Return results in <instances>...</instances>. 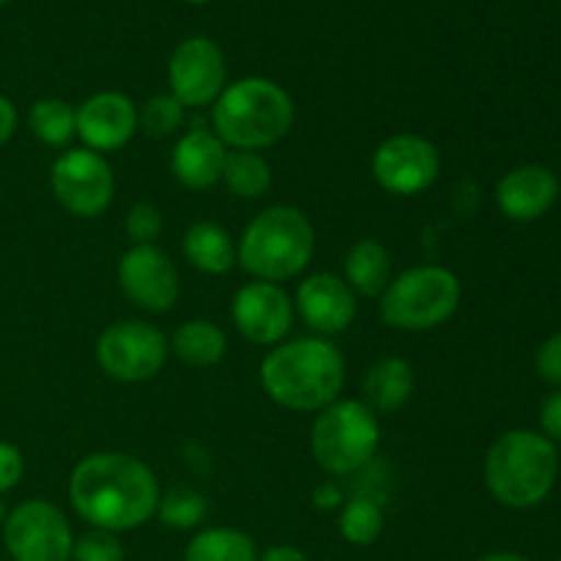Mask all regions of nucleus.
Wrapping results in <instances>:
<instances>
[{"label": "nucleus", "mask_w": 561, "mask_h": 561, "mask_svg": "<svg viewBox=\"0 0 561 561\" xmlns=\"http://www.w3.org/2000/svg\"><path fill=\"white\" fill-rule=\"evenodd\" d=\"M230 318L241 337L250 340L252 345L274 348V345L285 343L294 329L296 307L279 285L252 279L236 290L233 301H230Z\"/></svg>", "instance_id": "nucleus-14"}, {"label": "nucleus", "mask_w": 561, "mask_h": 561, "mask_svg": "<svg viewBox=\"0 0 561 561\" xmlns=\"http://www.w3.org/2000/svg\"><path fill=\"white\" fill-rule=\"evenodd\" d=\"M126 548L118 535L104 529H88L85 535L75 537L71 561H124Z\"/></svg>", "instance_id": "nucleus-29"}, {"label": "nucleus", "mask_w": 561, "mask_h": 561, "mask_svg": "<svg viewBox=\"0 0 561 561\" xmlns=\"http://www.w3.org/2000/svg\"><path fill=\"white\" fill-rule=\"evenodd\" d=\"M208 499L201 491L186 485H173L170 491H162L157 504V518L168 529L192 531L206 520Z\"/></svg>", "instance_id": "nucleus-27"}, {"label": "nucleus", "mask_w": 561, "mask_h": 561, "mask_svg": "<svg viewBox=\"0 0 561 561\" xmlns=\"http://www.w3.org/2000/svg\"><path fill=\"white\" fill-rule=\"evenodd\" d=\"M170 93L184 107H208L228 88V60L208 36H190L173 49L168 64Z\"/></svg>", "instance_id": "nucleus-12"}, {"label": "nucleus", "mask_w": 561, "mask_h": 561, "mask_svg": "<svg viewBox=\"0 0 561 561\" xmlns=\"http://www.w3.org/2000/svg\"><path fill=\"white\" fill-rule=\"evenodd\" d=\"M157 474L126 453H93L69 477V502L91 529L121 535L146 526L157 515Z\"/></svg>", "instance_id": "nucleus-1"}, {"label": "nucleus", "mask_w": 561, "mask_h": 561, "mask_svg": "<svg viewBox=\"0 0 561 561\" xmlns=\"http://www.w3.org/2000/svg\"><path fill=\"white\" fill-rule=\"evenodd\" d=\"M184 561H257V548L247 531L233 526H208L192 537Z\"/></svg>", "instance_id": "nucleus-23"}, {"label": "nucleus", "mask_w": 561, "mask_h": 561, "mask_svg": "<svg viewBox=\"0 0 561 561\" xmlns=\"http://www.w3.org/2000/svg\"><path fill=\"white\" fill-rule=\"evenodd\" d=\"M16 124H20V115H16V107L11 104L9 96H3L0 93V146H5V142L14 137L16 131Z\"/></svg>", "instance_id": "nucleus-35"}, {"label": "nucleus", "mask_w": 561, "mask_h": 561, "mask_svg": "<svg viewBox=\"0 0 561 561\" xmlns=\"http://www.w3.org/2000/svg\"><path fill=\"white\" fill-rule=\"evenodd\" d=\"M219 184H225V190L241 201H257V197L268 195L274 175L266 159L257 151H228Z\"/></svg>", "instance_id": "nucleus-24"}, {"label": "nucleus", "mask_w": 561, "mask_h": 561, "mask_svg": "<svg viewBox=\"0 0 561 561\" xmlns=\"http://www.w3.org/2000/svg\"><path fill=\"white\" fill-rule=\"evenodd\" d=\"M460 288L458 274L444 266H414L394 277L378 299L381 321L400 332H431L444 327L458 312Z\"/></svg>", "instance_id": "nucleus-6"}, {"label": "nucleus", "mask_w": 561, "mask_h": 561, "mask_svg": "<svg viewBox=\"0 0 561 561\" xmlns=\"http://www.w3.org/2000/svg\"><path fill=\"white\" fill-rule=\"evenodd\" d=\"M184 121L186 107L173 93H159L137 107V131H146L148 137H157V140L175 135Z\"/></svg>", "instance_id": "nucleus-28"}, {"label": "nucleus", "mask_w": 561, "mask_h": 561, "mask_svg": "<svg viewBox=\"0 0 561 561\" xmlns=\"http://www.w3.org/2000/svg\"><path fill=\"white\" fill-rule=\"evenodd\" d=\"M118 285L146 312H168L181 294L179 268L157 244H131L121 255Z\"/></svg>", "instance_id": "nucleus-13"}, {"label": "nucleus", "mask_w": 561, "mask_h": 561, "mask_svg": "<svg viewBox=\"0 0 561 561\" xmlns=\"http://www.w3.org/2000/svg\"><path fill=\"white\" fill-rule=\"evenodd\" d=\"M345 502V493L343 488L337 485L334 480H323L321 485L312 491V504H316L318 510H323V513H332V510H340Z\"/></svg>", "instance_id": "nucleus-34"}, {"label": "nucleus", "mask_w": 561, "mask_h": 561, "mask_svg": "<svg viewBox=\"0 0 561 561\" xmlns=\"http://www.w3.org/2000/svg\"><path fill=\"white\" fill-rule=\"evenodd\" d=\"M164 219L153 203H135L126 214L124 230L131 239V244H157V239L162 236Z\"/></svg>", "instance_id": "nucleus-30"}, {"label": "nucleus", "mask_w": 561, "mask_h": 561, "mask_svg": "<svg viewBox=\"0 0 561 561\" xmlns=\"http://www.w3.org/2000/svg\"><path fill=\"white\" fill-rule=\"evenodd\" d=\"M381 444V425L362 400H334L318 411L310 431V449L316 463L329 477H351L367 469Z\"/></svg>", "instance_id": "nucleus-7"}, {"label": "nucleus", "mask_w": 561, "mask_h": 561, "mask_svg": "<svg viewBox=\"0 0 561 561\" xmlns=\"http://www.w3.org/2000/svg\"><path fill=\"white\" fill-rule=\"evenodd\" d=\"M5 518H9V510H5V504H3V499H0V529H3V524H5Z\"/></svg>", "instance_id": "nucleus-38"}, {"label": "nucleus", "mask_w": 561, "mask_h": 561, "mask_svg": "<svg viewBox=\"0 0 561 561\" xmlns=\"http://www.w3.org/2000/svg\"><path fill=\"white\" fill-rule=\"evenodd\" d=\"M33 137L49 148H66L77 137V107L64 99H38L27 113Z\"/></svg>", "instance_id": "nucleus-25"}, {"label": "nucleus", "mask_w": 561, "mask_h": 561, "mask_svg": "<svg viewBox=\"0 0 561 561\" xmlns=\"http://www.w3.org/2000/svg\"><path fill=\"white\" fill-rule=\"evenodd\" d=\"M414 383V370L409 362L400 356H383L367 370L365 383H362V392H365L362 403L373 414H394L411 400Z\"/></svg>", "instance_id": "nucleus-19"}, {"label": "nucleus", "mask_w": 561, "mask_h": 561, "mask_svg": "<svg viewBox=\"0 0 561 561\" xmlns=\"http://www.w3.org/2000/svg\"><path fill=\"white\" fill-rule=\"evenodd\" d=\"M49 186L64 211L80 219H96L115 197V175L107 159L91 148H69L49 170Z\"/></svg>", "instance_id": "nucleus-9"}, {"label": "nucleus", "mask_w": 561, "mask_h": 561, "mask_svg": "<svg viewBox=\"0 0 561 561\" xmlns=\"http://www.w3.org/2000/svg\"><path fill=\"white\" fill-rule=\"evenodd\" d=\"M343 272L356 296H381L392 283V255L378 239H359L345 252Z\"/></svg>", "instance_id": "nucleus-21"}, {"label": "nucleus", "mask_w": 561, "mask_h": 561, "mask_svg": "<svg viewBox=\"0 0 561 561\" xmlns=\"http://www.w3.org/2000/svg\"><path fill=\"white\" fill-rule=\"evenodd\" d=\"M370 170L376 184L389 195L416 197L438 181L442 157L427 137L400 131L373 151Z\"/></svg>", "instance_id": "nucleus-11"}, {"label": "nucleus", "mask_w": 561, "mask_h": 561, "mask_svg": "<svg viewBox=\"0 0 561 561\" xmlns=\"http://www.w3.org/2000/svg\"><path fill=\"white\" fill-rule=\"evenodd\" d=\"M535 367H537V376H540L542 381L561 389V332L553 334V337H548L546 343L537 348Z\"/></svg>", "instance_id": "nucleus-31"}, {"label": "nucleus", "mask_w": 561, "mask_h": 561, "mask_svg": "<svg viewBox=\"0 0 561 561\" xmlns=\"http://www.w3.org/2000/svg\"><path fill=\"white\" fill-rule=\"evenodd\" d=\"M340 537L345 542L356 548H367L381 537L383 531V507L378 499L362 496L354 493L351 499H345L343 507H340V520H337Z\"/></svg>", "instance_id": "nucleus-26"}, {"label": "nucleus", "mask_w": 561, "mask_h": 561, "mask_svg": "<svg viewBox=\"0 0 561 561\" xmlns=\"http://www.w3.org/2000/svg\"><path fill=\"white\" fill-rule=\"evenodd\" d=\"M540 427L548 442H561V389L548 394L540 409Z\"/></svg>", "instance_id": "nucleus-33"}, {"label": "nucleus", "mask_w": 561, "mask_h": 561, "mask_svg": "<svg viewBox=\"0 0 561 561\" xmlns=\"http://www.w3.org/2000/svg\"><path fill=\"white\" fill-rule=\"evenodd\" d=\"M230 148L211 129H190L175 140L170 170L175 181L192 192H206L222 181Z\"/></svg>", "instance_id": "nucleus-18"}, {"label": "nucleus", "mask_w": 561, "mask_h": 561, "mask_svg": "<svg viewBox=\"0 0 561 561\" xmlns=\"http://www.w3.org/2000/svg\"><path fill=\"white\" fill-rule=\"evenodd\" d=\"M186 3H211V0H186Z\"/></svg>", "instance_id": "nucleus-39"}, {"label": "nucleus", "mask_w": 561, "mask_h": 561, "mask_svg": "<svg viewBox=\"0 0 561 561\" xmlns=\"http://www.w3.org/2000/svg\"><path fill=\"white\" fill-rule=\"evenodd\" d=\"M296 107L290 93L268 77H241L228 82L214 102V135L230 151H257L277 146L294 129Z\"/></svg>", "instance_id": "nucleus-3"}, {"label": "nucleus", "mask_w": 561, "mask_h": 561, "mask_svg": "<svg viewBox=\"0 0 561 561\" xmlns=\"http://www.w3.org/2000/svg\"><path fill=\"white\" fill-rule=\"evenodd\" d=\"M5 3H11V0H0V5H5Z\"/></svg>", "instance_id": "nucleus-40"}, {"label": "nucleus", "mask_w": 561, "mask_h": 561, "mask_svg": "<svg viewBox=\"0 0 561 561\" xmlns=\"http://www.w3.org/2000/svg\"><path fill=\"white\" fill-rule=\"evenodd\" d=\"M3 542L11 561H71L75 531L53 502L27 499L5 518Z\"/></svg>", "instance_id": "nucleus-10"}, {"label": "nucleus", "mask_w": 561, "mask_h": 561, "mask_svg": "<svg viewBox=\"0 0 561 561\" xmlns=\"http://www.w3.org/2000/svg\"><path fill=\"white\" fill-rule=\"evenodd\" d=\"M482 477L502 507L531 510L548 499L559 477L557 444L542 433L507 431L491 444L482 466Z\"/></svg>", "instance_id": "nucleus-4"}, {"label": "nucleus", "mask_w": 561, "mask_h": 561, "mask_svg": "<svg viewBox=\"0 0 561 561\" xmlns=\"http://www.w3.org/2000/svg\"><path fill=\"white\" fill-rule=\"evenodd\" d=\"M181 247H184V257L190 261L192 268L203 274H214V277H222L239 263L233 236L222 225L208 222V219L190 225Z\"/></svg>", "instance_id": "nucleus-20"}, {"label": "nucleus", "mask_w": 561, "mask_h": 561, "mask_svg": "<svg viewBox=\"0 0 561 561\" xmlns=\"http://www.w3.org/2000/svg\"><path fill=\"white\" fill-rule=\"evenodd\" d=\"M559 561H561V559H559Z\"/></svg>", "instance_id": "nucleus-41"}, {"label": "nucleus", "mask_w": 561, "mask_h": 561, "mask_svg": "<svg viewBox=\"0 0 561 561\" xmlns=\"http://www.w3.org/2000/svg\"><path fill=\"white\" fill-rule=\"evenodd\" d=\"M239 266L261 283H285L310 266L316 255V228L296 206L263 208L236 244Z\"/></svg>", "instance_id": "nucleus-5"}, {"label": "nucleus", "mask_w": 561, "mask_h": 561, "mask_svg": "<svg viewBox=\"0 0 561 561\" xmlns=\"http://www.w3.org/2000/svg\"><path fill=\"white\" fill-rule=\"evenodd\" d=\"M22 474H25V458H22L20 447L0 438V496L14 491Z\"/></svg>", "instance_id": "nucleus-32"}, {"label": "nucleus", "mask_w": 561, "mask_h": 561, "mask_svg": "<svg viewBox=\"0 0 561 561\" xmlns=\"http://www.w3.org/2000/svg\"><path fill=\"white\" fill-rule=\"evenodd\" d=\"M170 351L184 362L186 367L206 370V367L219 365L228 354V334L217 323L206 318H192V321L179 323L170 334Z\"/></svg>", "instance_id": "nucleus-22"}, {"label": "nucleus", "mask_w": 561, "mask_h": 561, "mask_svg": "<svg viewBox=\"0 0 561 561\" xmlns=\"http://www.w3.org/2000/svg\"><path fill=\"white\" fill-rule=\"evenodd\" d=\"M170 340L146 321H118L96 340V362L104 376L121 383H142L164 370Z\"/></svg>", "instance_id": "nucleus-8"}, {"label": "nucleus", "mask_w": 561, "mask_h": 561, "mask_svg": "<svg viewBox=\"0 0 561 561\" xmlns=\"http://www.w3.org/2000/svg\"><path fill=\"white\" fill-rule=\"evenodd\" d=\"M345 359L329 337H296L274 345L261 362V387L296 414H318L340 398Z\"/></svg>", "instance_id": "nucleus-2"}, {"label": "nucleus", "mask_w": 561, "mask_h": 561, "mask_svg": "<svg viewBox=\"0 0 561 561\" xmlns=\"http://www.w3.org/2000/svg\"><path fill=\"white\" fill-rule=\"evenodd\" d=\"M137 135V104L121 91L93 93L77 107V137L82 148L110 153Z\"/></svg>", "instance_id": "nucleus-16"}, {"label": "nucleus", "mask_w": 561, "mask_h": 561, "mask_svg": "<svg viewBox=\"0 0 561 561\" xmlns=\"http://www.w3.org/2000/svg\"><path fill=\"white\" fill-rule=\"evenodd\" d=\"M257 561H310V557L296 546H272L257 557Z\"/></svg>", "instance_id": "nucleus-36"}, {"label": "nucleus", "mask_w": 561, "mask_h": 561, "mask_svg": "<svg viewBox=\"0 0 561 561\" xmlns=\"http://www.w3.org/2000/svg\"><path fill=\"white\" fill-rule=\"evenodd\" d=\"M559 201V179L546 164H520L496 184L499 211L513 222H535Z\"/></svg>", "instance_id": "nucleus-17"}, {"label": "nucleus", "mask_w": 561, "mask_h": 561, "mask_svg": "<svg viewBox=\"0 0 561 561\" xmlns=\"http://www.w3.org/2000/svg\"><path fill=\"white\" fill-rule=\"evenodd\" d=\"M477 561H531V559H526L524 553H515V551H496V553H485V557H480Z\"/></svg>", "instance_id": "nucleus-37"}, {"label": "nucleus", "mask_w": 561, "mask_h": 561, "mask_svg": "<svg viewBox=\"0 0 561 561\" xmlns=\"http://www.w3.org/2000/svg\"><path fill=\"white\" fill-rule=\"evenodd\" d=\"M294 307L318 337H334L354 323L356 294L340 274L318 272L301 279Z\"/></svg>", "instance_id": "nucleus-15"}]
</instances>
